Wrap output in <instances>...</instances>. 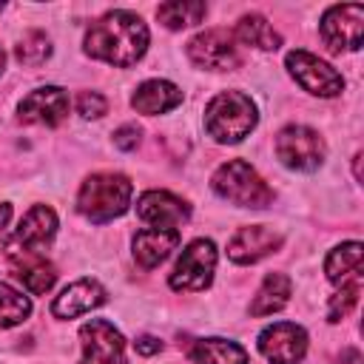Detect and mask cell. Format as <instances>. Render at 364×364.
Instances as JSON below:
<instances>
[{"mask_svg":"<svg viewBox=\"0 0 364 364\" xmlns=\"http://www.w3.org/2000/svg\"><path fill=\"white\" fill-rule=\"evenodd\" d=\"M148 26L139 14L114 9L91 23L82 46L88 57L102 60L114 68H128L142 60V54L148 51Z\"/></svg>","mask_w":364,"mask_h":364,"instance_id":"6da1fadb","label":"cell"},{"mask_svg":"<svg viewBox=\"0 0 364 364\" xmlns=\"http://www.w3.org/2000/svg\"><path fill=\"white\" fill-rule=\"evenodd\" d=\"M131 193H134V185H131V179L125 173L100 171V173H91L80 185L77 210L88 222L102 225V222H111V219H117V216H122L128 210Z\"/></svg>","mask_w":364,"mask_h":364,"instance_id":"7a4b0ae2","label":"cell"},{"mask_svg":"<svg viewBox=\"0 0 364 364\" xmlns=\"http://www.w3.org/2000/svg\"><path fill=\"white\" fill-rule=\"evenodd\" d=\"M256 122H259V108L242 91H219L205 105V131L222 145L242 142L256 128Z\"/></svg>","mask_w":364,"mask_h":364,"instance_id":"3957f363","label":"cell"},{"mask_svg":"<svg viewBox=\"0 0 364 364\" xmlns=\"http://www.w3.org/2000/svg\"><path fill=\"white\" fill-rule=\"evenodd\" d=\"M210 185H213L216 196H222L225 202L239 205V208H267L273 202L270 185L245 159H228V162H222L213 171Z\"/></svg>","mask_w":364,"mask_h":364,"instance_id":"277c9868","label":"cell"},{"mask_svg":"<svg viewBox=\"0 0 364 364\" xmlns=\"http://www.w3.org/2000/svg\"><path fill=\"white\" fill-rule=\"evenodd\" d=\"M276 156L282 159L284 168L310 173L324 162L327 145L318 136V131L307 125H287L276 134Z\"/></svg>","mask_w":364,"mask_h":364,"instance_id":"5b68a950","label":"cell"},{"mask_svg":"<svg viewBox=\"0 0 364 364\" xmlns=\"http://www.w3.org/2000/svg\"><path fill=\"white\" fill-rule=\"evenodd\" d=\"M213 270H216V245L210 239H193L182 250L168 284L179 293H199L210 287Z\"/></svg>","mask_w":364,"mask_h":364,"instance_id":"8992f818","label":"cell"},{"mask_svg":"<svg viewBox=\"0 0 364 364\" xmlns=\"http://www.w3.org/2000/svg\"><path fill=\"white\" fill-rule=\"evenodd\" d=\"M284 65H287L290 77L313 97H338L344 91V77L330 63H324L321 57H316L304 48L287 51Z\"/></svg>","mask_w":364,"mask_h":364,"instance_id":"52a82bcc","label":"cell"},{"mask_svg":"<svg viewBox=\"0 0 364 364\" xmlns=\"http://www.w3.org/2000/svg\"><path fill=\"white\" fill-rule=\"evenodd\" d=\"M318 34L330 51H358L364 40V6L341 3L321 14Z\"/></svg>","mask_w":364,"mask_h":364,"instance_id":"ba28073f","label":"cell"},{"mask_svg":"<svg viewBox=\"0 0 364 364\" xmlns=\"http://www.w3.org/2000/svg\"><path fill=\"white\" fill-rule=\"evenodd\" d=\"M188 57L193 65L208 71H233L242 63L239 46L233 40V31L228 28H205L196 37L188 40Z\"/></svg>","mask_w":364,"mask_h":364,"instance_id":"9c48e42d","label":"cell"},{"mask_svg":"<svg viewBox=\"0 0 364 364\" xmlns=\"http://www.w3.org/2000/svg\"><path fill=\"white\" fill-rule=\"evenodd\" d=\"M80 364H128L125 338L105 318H91L80 327Z\"/></svg>","mask_w":364,"mask_h":364,"instance_id":"30bf717a","label":"cell"},{"mask_svg":"<svg viewBox=\"0 0 364 364\" xmlns=\"http://www.w3.org/2000/svg\"><path fill=\"white\" fill-rule=\"evenodd\" d=\"M259 353L270 364H301L307 355V333L293 321H273L259 333Z\"/></svg>","mask_w":364,"mask_h":364,"instance_id":"8fae6325","label":"cell"},{"mask_svg":"<svg viewBox=\"0 0 364 364\" xmlns=\"http://www.w3.org/2000/svg\"><path fill=\"white\" fill-rule=\"evenodd\" d=\"M57 233V213L48 205H34L20 219L17 230L6 239L3 250H20V253H43Z\"/></svg>","mask_w":364,"mask_h":364,"instance_id":"7c38bea8","label":"cell"},{"mask_svg":"<svg viewBox=\"0 0 364 364\" xmlns=\"http://www.w3.org/2000/svg\"><path fill=\"white\" fill-rule=\"evenodd\" d=\"M282 233L267 225H247L239 228L228 242V259L236 264H256L264 256L276 253L282 247Z\"/></svg>","mask_w":364,"mask_h":364,"instance_id":"4fadbf2b","label":"cell"},{"mask_svg":"<svg viewBox=\"0 0 364 364\" xmlns=\"http://www.w3.org/2000/svg\"><path fill=\"white\" fill-rule=\"evenodd\" d=\"M17 117L20 122H31V125H48V128L60 125L68 117V94L60 85L34 88L28 97L20 100Z\"/></svg>","mask_w":364,"mask_h":364,"instance_id":"5bb4252c","label":"cell"},{"mask_svg":"<svg viewBox=\"0 0 364 364\" xmlns=\"http://www.w3.org/2000/svg\"><path fill=\"white\" fill-rule=\"evenodd\" d=\"M136 216L151 228H176L188 222L191 205L171 191H145L136 199Z\"/></svg>","mask_w":364,"mask_h":364,"instance_id":"9a60e30c","label":"cell"},{"mask_svg":"<svg viewBox=\"0 0 364 364\" xmlns=\"http://www.w3.org/2000/svg\"><path fill=\"white\" fill-rule=\"evenodd\" d=\"M105 299H108V293L97 279H77L51 301V316L54 318H77V316L91 313L94 307L105 304Z\"/></svg>","mask_w":364,"mask_h":364,"instance_id":"2e32d148","label":"cell"},{"mask_svg":"<svg viewBox=\"0 0 364 364\" xmlns=\"http://www.w3.org/2000/svg\"><path fill=\"white\" fill-rule=\"evenodd\" d=\"M6 262L11 273L23 282V287L34 296H43L54 287L57 282V267L46 259V253H20V250H6Z\"/></svg>","mask_w":364,"mask_h":364,"instance_id":"e0dca14e","label":"cell"},{"mask_svg":"<svg viewBox=\"0 0 364 364\" xmlns=\"http://www.w3.org/2000/svg\"><path fill=\"white\" fill-rule=\"evenodd\" d=\"M179 245V230L176 228H142L134 236V259L139 267L154 270L162 264L171 250Z\"/></svg>","mask_w":364,"mask_h":364,"instance_id":"ac0fdd59","label":"cell"},{"mask_svg":"<svg viewBox=\"0 0 364 364\" xmlns=\"http://www.w3.org/2000/svg\"><path fill=\"white\" fill-rule=\"evenodd\" d=\"M179 102H182V91H179L173 82H168V80H145V82L134 91V97H131L134 111H136V114H148V117H154V114H168V111H173Z\"/></svg>","mask_w":364,"mask_h":364,"instance_id":"d6986e66","label":"cell"},{"mask_svg":"<svg viewBox=\"0 0 364 364\" xmlns=\"http://www.w3.org/2000/svg\"><path fill=\"white\" fill-rule=\"evenodd\" d=\"M188 355L193 364H250L247 350L242 344H236L230 338H219V336L193 341Z\"/></svg>","mask_w":364,"mask_h":364,"instance_id":"ffe728a7","label":"cell"},{"mask_svg":"<svg viewBox=\"0 0 364 364\" xmlns=\"http://www.w3.org/2000/svg\"><path fill=\"white\" fill-rule=\"evenodd\" d=\"M361 259H364V247L361 242H344L338 247H333L324 259V273L333 284H347L361 279Z\"/></svg>","mask_w":364,"mask_h":364,"instance_id":"44dd1931","label":"cell"},{"mask_svg":"<svg viewBox=\"0 0 364 364\" xmlns=\"http://www.w3.org/2000/svg\"><path fill=\"white\" fill-rule=\"evenodd\" d=\"M290 290H293V284H290V279H287L284 273H267L264 282H262V287L256 290L250 307H247L250 316L262 318V316L279 313V310L290 301Z\"/></svg>","mask_w":364,"mask_h":364,"instance_id":"7402d4cb","label":"cell"},{"mask_svg":"<svg viewBox=\"0 0 364 364\" xmlns=\"http://www.w3.org/2000/svg\"><path fill=\"white\" fill-rule=\"evenodd\" d=\"M233 40H239L245 46H253L259 51H276L282 46V34L262 14H245V17H239L236 31H233Z\"/></svg>","mask_w":364,"mask_h":364,"instance_id":"603a6c76","label":"cell"},{"mask_svg":"<svg viewBox=\"0 0 364 364\" xmlns=\"http://www.w3.org/2000/svg\"><path fill=\"white\" fill-rule=\"evenodd\" d=\"M205 14H208V6L199 3V0H171V3H162L156 9V20L165 28H173V31L202 23Z\"/></svg>","mask_w":364,"mask_h":364,"instance_id":"cb8c5ba5","label":"cell"},{"mask_svg":"<svg viewBox=\"0 0 364 364\" xmlns=\"http://www.w3.org/2000/svg\"><path fill=\"white\" fill-rule=\"evenodd\" d=\"M31 316V301L20 290L0 282V330L17 327Z\"/></svg>","mask_w":364,"mask_h":364,"instance_id":"d4e9b609","label":"cell"},{"mask_svg":"<svg viewBox=\"0 0 364 364\" xmlns=\"http://www.w3.org/2000/svg\"><path fill=\"white\" fill-rule=\"evenodd\" d=\"M14 51L23 65H40L51 57V40L43 31H26Z\"/></svg>","mask_w":364,"mask_h":364,"instance_id":"484cf974","label":"cell"},{"mask_svg":"<svg viewBox=\"0 0 364 364\" xmlns=\"http://www.w3.org/2000/svg\"><path fill=\"white\" fill-rule=\"evenodd\" d=\"M358 296H361V279L341 284V290L330 296V304H327V321H341V318H347L350 310L358 304Z\"/></svg>","mask_w":364,"mask_h":364,"instance_id":"4316f807","label":"cell"},{"mask_svg":"<svg viewBox=\"0 0 364 364\" xmlns=\"http://www.w3.org/2000/svg\"><path fill=\"white\" fill-rule=\"evenodd\" d=\"M108 111V100L100 94V91H82L77 97V114L85 117V119H97Z\"/></svg>","mask_w":364,"mask_h":364,"instance_id":"83f0119b","label":"cell"},{"mask_svg":"<svg viewBox=\"0 0 364 364\" xmlns=\"http://www.w3.org/2000/svg\"><path fill=\"white\" fill-rule=\"evenodd\" d=\"M139 134H142L139 125H122V128L114 131V145L119 151H134L139 145Z\"/></svg>","mask_w":364,"mask_h":364,"instance_id":"f1b7e54d","label":"cell"},{"mask_svg":"<svg viewBox=\"0 0 364 364\" xmlns=\"http://www.w3.org/2000/svg\"><path fill=\"white\" fill-rule=\"evenodd\" d=\"M134 350H136L139 355H154V353L162 350V341L154 338V336H139V338L134 341Z\"/></svg>","mask_w":364,"mask_h":364,"instance_id":"f546056e","label":"cell"},{"mask_svg":"<svg viewBox=\"0 0 364 364\" xmlns=\"http://www.w3.org/2000/svg\"><path fill=\"white\" fill-rule=\"evenodd\" d=\"M9 219H11V205L3 202V205H0V233H3V228L9 225Z\"/></svg>","mask_w":364,"mask_h":364,"instance_id":"4dcf8cb0","label":"cell"},{"mask_svg":"<svg viewBox=\"0 0 364 364\" xmlns=\"http://www.w3.org/2000/svg\"><path fill=\"white\" fill-rule=\"evenodd\" d=\"M353 173H355V179L361 182V154L353 156Z\"/></svg>","mask_w":364,"mask_h":364,"instance_id":"1f68e13d","label":"cell"},{"mask_svg":"<svg viewBox=\"0 0 364 364\" xmlns=\"http://www.w3.org/2000/svg\"><path fill=\"white\" fill-rule=\"evenodd\" d=\"M3 65H6V54H3V48H0V71H3Z\"/></svg>","mask_w":364,"mask_h":364,"instance_id":"d6a6232c","label":"cell"},{"mask_svg":"<svg viewBox=\"0 0 364 364\" xmlns=\"http://www.w3.org/2000/svg\"><path fill=\"white\" fill-rule=\"evenodd\" d=\"M0 9H3V6H0Z\"/></svg>","mask_w":364,"mask_h":364,"instance_id":"836d02e7","label":"cell"}]
</instances>
